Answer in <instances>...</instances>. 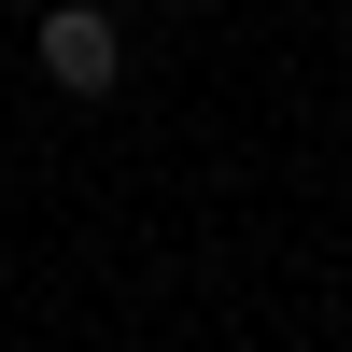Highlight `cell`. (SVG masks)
Listing matches in <instances>:
<instances>
[{"mask_svg":"<svg viewBox=\"0 0 352 352\" xmlns=\"http://www.w3.org/2000/svg\"><path fill=\"white\" fill-rule=\"evenodd\" d=\"M43 85H71V99H113V85H127L113 0H56V14H43Z\"/></svg>","mask_w":352,"mask_h":352,"instance_id":"1","label":"cell"}]
</instances>
